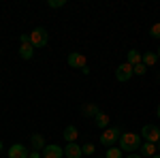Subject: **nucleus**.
<instances>
[{
	"label": "nucleus",
	"instance_id": "obj_1",
	"mask_svg": "<svg viewBox=\"0 0 160 158\" xmlns=\"http://www.w3.org/2000/svg\"><path fill=\"white\" fill-rule=\"evenodd\" d=\"M141 147V135L137 133H124L120 137V150L122 152H128V154H132Z\"/></svg>",
	"mask_w": 160,
	"mask_h": 158
},
{
	"label": "nucleus",
	"instance_id": "obj_2",
	"mask_svg": "<svg viewBox=\"0 0 160 158\" xmlns=\"http://www.w3.org/2000/svg\"><path fill=\"white\" fill-rule=\"evenodd\" d=\"M120 137H122V130L118 126H109V128H105V133L100 135V143L105 147H111L115 141H120Z\"/></svg>",
	"mask_w": 160,
	"mask_h": 158
},
{
	"label": "nucleus",
	"instance_id": "obj_3",
	"mask_svg": "<svg viewBox=\"0 0 160 158\" xmlns=\"http://www.w3.org/2000/svg\"><path fill=\"white\" fill-rule=\"evenodd\" d=\"M47 41H49V34H47L45 28H34V30L30 32V43H32V47H34V49L45 47Z\"/></svg>",
	"mask_w": 160,
	"mask_h": 158
},
{
	"label": "nucleus",
	"instance_id": "obj_4",
	"mask_svg": "<svg viewBox=\"0 0 160 158\" xmlns=\"http://www.w3.org/2000/svg\"><path fill=\"white\" fill-rule=\"evenodd\" d=\"M141 137L148 141V143H158L160 141V128L154 126V124H145L141 128Z\"/></svg>",
	"mask_w": 160,
	"mask_h": 158
},
{
	"label": "nucleus",
	"instance_id": "obj_5",
	"mask_svg": "<svg viewBox=\"0 0 160 158\" xmlns=\"http://www.w3.org/2000/svg\"><path fill=\"white\" fill-rule=\"evenodd\" d=\"M19 43H22L19 56H22L24 60H30V58L34 56V47H32V43H30V34H22V37H19Z\"/></svg>",
	"mask_w": 160,
	"mask_h": 158
},
{
	"label": "nucleus",
	"instance_id": "obj_6",
	"mask_svg": "<svg viewBox=\"0 0 160 158\" xmlns=\"http://www.w3.org/2000/svg\"><path fill=\"white\" fill-rule=\"evenodd\" d=\"M66 62H68V66H73V69H86V56L83 54H79V51H73V54H68V58H66Z\"/></svg>",
	"mask_w": 160,
	"mask_h": 158
},
{
	"label": "nucleus",
	"instance_id": "obj_7",
	"mask_svg": "<svg viewBox=\"0 0 160 158\" xmlns=\"http://www.w3.org/2000/svg\"><path fill=\"white\" fill-rule=\"evenodd\" d=\"M132 75H135V71H132V66H130L128 62H124V64H120V66L115 69V77H118V81H128Z\"/></svg>",
	"mask_w": 160,
	"mask_h": 158
},
{
	"label": "nucleus",
	"instance_id": "obj_8",
	"mask_svg": "<svg viewBox=\"0 0 160 158\" xmlns=\"http://www.w3.org/2000/svg\"><path fill=\"white\" fill-rule=\"evenodd\" d=\"M41 154H43V158H62L64 156V150L60 145H56V143H51V145H45V150Z\"/></svg>",
	"mask_w": 160,
	"mask_h": 158
},
{
	"label": "nucleus",
	"instance_id": "obj_9",
	"mask_svg": "<svg viewBox=\"0 0 160 158\" xmlns=\"http://www.w3.org/2000/svg\"><path fill=\"white\" fill-rule=\"evenodd\" d=\"M30 154H28V150H26L22 143H13L11 147H9V158H28Z\"/></svg>",
	"mask_w": 160,
	"mask_h": 158
},
{
	"label": "nucleus",
	"instance_id": "obj_10",
	"mask_svg": "<svg viewBox=\"0 0 160 158\" xmlns=\"http://www.w3.org/2000/svg\"><path fill=\"white\" fill-rule=\"evenodd\" d=\"M64 156H66V158H81V156H83L81 145H77V143H68V145L64 147Z\"/></svg>",
	"mask_w": 160,
	"mask_h": 158
},
{
	"label": "nucleus",
	"instance_id": "obj_11",
	"mask_svg": "<svg viewBox=\"0 0 160 158\" xmlns=\"http://www.w3.org/2000/svg\"><path fill=\"white\" fill-rule=\"evenodd\" d=\"M139 150H141L143 156H148V158H154L156 154H158V145H156V143H148V141H143Z\"/></svg>",
	"mask_w": 160,
	"mask_h": 158
},
{
	"label": "nucleus",
	"instance_id": "obj_12",
	"mask_svg": "<svg viewBox=\"0 0 160 158\" xmlns=\"http://www.w3.org/2000/svg\"><path fill=\"white\" fill-rule=\"evenodd\" d=\"M30 143H32V150H37V152H43L45 150V137L41 133H34L30 137Z\"/></svg>",
	"mask_w": 160,
	"mask_h": 158
},
{
	"label": "nucleus",
	"instance_id": "obj_13",
	"mask_svg": "<svg viewBox=\"0 0 160 158\" xmlns=\"http://www.w3.org/2000/svg\"><path fill=\"white\" fill-rule=\"evenodd\" d=\"M62 137H64V139H66L68 143H75V141H77V137H79V130H77L73 124H71V126H66V128H64Z\"/></svg>",
	"mask_w": 160,
	"mask_h": 158
},
{
	"label": "nucleus",
	"instance_id": "obj_14",
	"mask_svg": "<svg viewBox=\"0 0 160 158\" xmlns=\"http://www.w3.org/2000/svg\"><path fill=\"white\" fill-rule=\"evenodd\" d=\"M94 124H96L98 128H109V115L102 113V111H98V115L94 118Z\"/></svg>",
	"mask_w": 160,
	"mask_h": 158
},
{
	"label": "nucleus",
	"instance_id": "obj_15",
	"mask_svg": "<svg viewBox=\"0 0 160 158\" xmlns=\"http://www.w3.org/2000/svg\"><path fill=\"white\" fill-rule=\"evenodd\" d=\"M141 58H143V56H141L137 49H130V51H128V56H126V62H128L130 66H135V64H139V62H141Z\"/></svg>",
	"mask_w": 160,
	"mask_h": 158
},
{
	"label": "nucleus",
	"instance_id": "obj_16",
	"mask_svg": "<svg viewBox=\"0 0 160 158\" xmlns=\"http://www.w3.org/2000/svg\"><path fill=\"white\" fill-rule=\"evenodd\" d=\"M83 115H88V118H96V115H98V107H96V105H94V103H88V105H83Z\"/></svg>",
	"mask_w": 160,
	"mask_h": 158
},
{
	"label": "nucleus",
	"instance_id": "obj_17",
	"mask_svg": "<svg viewBox=\"0 0 160 158\" xmlns=\"http://www.w3.org/2000/svg\"><path fill=\"white\" fill-rule=\"evenodd\" d=\"M141 62H143L145 66H154V64L158 62V56H156L154 51H145V54H143V58H141Z\"/></svg>",
	"mask_w": 160,
	"mask_h": 158
},
{
	"label": "nucleus",
	"instance_id": "obj_18",
	"mask_svg": "<svg viewBox=\"0 0 160 158\" xmlns=\"http://www.w3.org/2000/svg\"><path fill=\"white\" fill-rule=\"evenodd\" d=\"M105 158H122V150H120V147H109L107 154H105Z\"/></svg>",
	"mask_w": 160,
	"mask_h": 158
},
{
	"label": "nucleus",
	"instance_id": "obj_19",
	"mask_svg": "<svg viewBox=\"0 0 160 158\" xmlns=\"http://www.w3.org/2000/svg\"><path fill=\"white\" fill-rule=\"evenodd\" d=\"M132 71H135V75H145L148 66H145L143 62H139V64H135V66H132Z\"/></svg>",
	"mask_w": 160,
	"mask_h": 158
},
{
	"label": "nucleus",
	"instance_id": "obj_20",
	"mask_svg": "<svg viewBox=\"0 0 160 158\" xmlns=\"http://www.w3.org/2000/svg\"><path fill=\"white\" fill-rule=\"evenodd\" d=\"M81 152L88 154V156H92V154L96 152V147H94V143H86V145H81Z\"/></svg>",
	"mask_w": 160,
	"mask_h": 158
},
{
	"label": "nucleus",
	"instance_id": "obj_21",
	"mask_svg": "<svg viewBox=\"0 0 160 158\" xmlns=\"http://www.w3.org/2000/svg\"><path fill=\"white\" fill-rule=\"evenodd\" d=\"M149 34H152L154 38H160V22H158V24H154L152 28H149Z\"/></svg>",
	"mask_w": 160,
	"mask_h": 158
},
{
	"label": "nucleus",
	"instance_id": "obj_22",
	"mask_svg": "<svg viewBox=\"0 0 160 158\" xmlns=\"http://www.w3.org/2000/svg\"><path fill=\"white\" fill-rule=\"evenodd\" d=\"M64 4H66V0H49L51 9H60V7H64Z\"/></svg>",
	"mask_w": 160,
	"mask_h": 158
},
{
	"label": "nucleus",
	"instance_id": "obj_23",
	"mask_svg": "<svg viewBox=\"0 0 160 158\" xmlns=\"http://www.w3.org/2000/svg\"><path fill=\"white\" fill-rule=\"evenodd\" d=\"M41 156H43L41 152H37V150H32V152H30V156H28V158H41Z\"/></svg>",
	"mask_w": 160,
	"mask_h": 158
},
{
	"label": "nucleus",
	"instance_id": "obj_24",
	"mask_svg": "<svg viewBox=\"0 0 160 158\" xmlns=\"http://www.w3.org/2000/svg\"><path fill=\"white\" fill-rule=\"evenodd\" d=\"M126 158H143V156H141V154H128Z\"/></svg>",
	"mask_w": 160,
	"mask_h": 158
},
{
	"label": "nucleus",
	"instance_id": "obj_25",
	"mask_svg": "<svg viewBox=\"0 0 160 158\" xmlns=\"http://www.w3.org/2000/svg\"><path fill=\"white\" fill-rule=\"evenodd\" d=\"M156 113H158V118H160V105H158V109H156Z\"/></svg>",
	"mask_w": 160,
	"mask_h": 158
},
{
	"label": "nucleus",
	"instance_id": "obj_26",
	"mask_svg": "<svg viewBox=\"0 0 160 158\" xmlns=\"http://www.w3.org/2000/svg\"><path fill=\"white\" fill-rule=\"evenodd\" d=\"M2 147H4V145H2V141H0V154H2Z\"/></svg>",
	"mask_w": 160,
	"mask_h": 158
},
{
	"label": "nucleus",
	"instance_id": "obj_27",
	"mask_svg": "<svg viewBox=\"0 0 160 158\" xmlns=\"http://www.w3.org/2000/svg\"><path fill=\"white\" fill-rule=\"evenodd\" d=\"M156 56H158V58H160V47H158V51H156Z\"/></svg>",
	"mask_w": 160,
	"mask_h": 158
},
{
	"label": "nucleus",
	"instance_id": "obj_28",
	"mask_svg": "<svg viewBox=\"0 0 160 158\" xmlns=\"http://www.w3.org/2000/svg\"><path fill=\"white\" fill-rule=\"evenodd\" d=\"M154 158H160V154H156V156H154Z\"/></svg>",
	"mask_w": 160,
	"mask_h": 158
},
{
	"label": "nucleus",
	"instance_id": "obj_29",
	"mask_svg": "<svg viewBox=\"0 0 160 158\" xmlns=\"http://www.w3.org/2000/svg\"><path fill=\"white\" fill-rule=\"evenodd\" d=\"M156 145H158V150H160V141H158V143H156Z\"/></svg>",
	"mask_w": 160,
	"mask_h": 158
}]
</instances>
